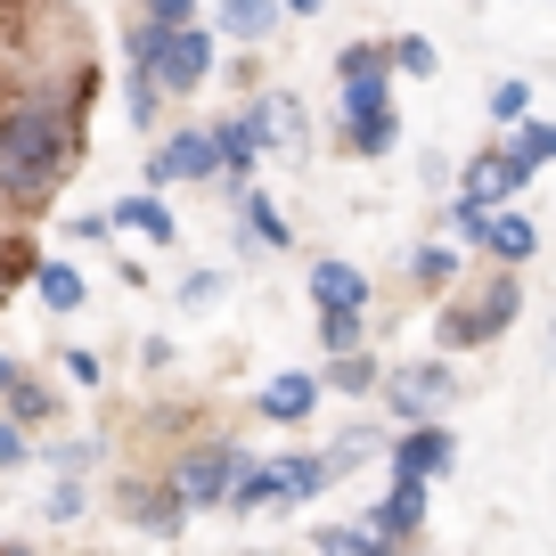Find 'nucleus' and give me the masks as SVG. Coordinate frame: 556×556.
<instances>
[{
    "instance_id": "f257e3e1",
    "label": "nucleus",
    "mask_w": 556,
    "mask_h": 556,
    "mask_svg": "<svg viewBox=\"0 0 556 556\" xmlns=\"http://www.w3.org/2000/svg\"><path fill=\"white\" fill-rule=\"evenodd\" d=\"M90 90H99L90 50L9 83V99H0V213L9 222L41 213L66 189L74 156H83V131H90Z\"/></svg>"
},
{
    "instance_id": "f03ea898",
    "label": "nucleus",
    "mask_w": 556,
    "mask_h": 556,
    "mask_svg": "<svg viewBox=\"0 0 556 556\" xmlns=\"http://www.w3.org/2000/svg\"><path fill=\"white\" fill-rule=\"evenodd\" d=\"M123 58L156 66L164 99H189V90L213 74V25H197V17H189V25H148V17H139L131 41H123Z\"/></svg>"
},
{
    "instance_id": "7ed1b4c3",
    "label": "nucleus",
    "mask_w": 556,
    "mask_h": 556,
    "mask_svg": "<svg viewBox=\"0 0 556 556\" xmlns=\"http://www.w3.org/2000/svg\"><path fill=\"white\" fill-rule=\"evenodd\" d=\"M516 312H523V278L500 270V278H483L475 295L442 303L434 336H442V352H467V344H491V336H507V328H516Z\"/></svg>"
},
{
    "instance_id": "20e7f679",
    "label": "nucleus",
    "mask_w": 556,
    "mask_h": 556,
    "mask_svg": "<svg viewBox=\"0 0 556 556\" xmlns=\"http://www.w3.org/2000/svg\"><path fill=\"white\" fill-rule=\"evenodd\" d=\"M238 475H245V451H238V442H197V451L173 467V491H180L189 507H229Z\"/></svg>"
},
{
    "instance_id": "39448f33",
    "label": "nucleus",
    "mask_w": 556,
    "mask_h": 556,
    "mask_svg": "<svg viewBox=\"0 0 556 556\" xmlns=\"http://www.w3.org/2000/svg\"><path fill=\"white\" fill-rule=\"evenodd\" d=\"M384 401H393V417L401 426H426V417H442L451 409V393H458V377L442 361H417V368H384V384H377Z\"/></svg>"
},
{
    "instance_id": "423d86ee",
    "label": "nucleus",
    "mask_w": 556,
    "mask_h": 556,
    "mask_svg": "<svg viewBox=\"0 0 556 556\" xmlns=\"http://www.w3.org/2000/svg\"><path fill=\"white\" fill-rule=\"evenodd\" d=\"M262 483H270V507H303L312 491L336 483V467H328V451H287L262 467Z\"/></svg>"
},
{
    "instance_id": "0eeeda50",
    "label": "nucleus",
    "mask_w": 556,
    "mask_h": 556,
    "mask_svg": "<svg viewBox=\"0 0 556 556\" xmlns=\"http://www.w3.org/2000/svg\"><path fill=\"white\" fill-rule=\"evenodd\" d=\"M173 180H213V131H173L148 156V189H173Z\"/></svg>"
},
{
    "instance_id": "6e6552de",
    "label": "nucleus",
    "mask_w": 556,
    "mask_h": 556,
    "mask_svg": "<svg viewBox=\"0 0 556 556\" xmlns=\"http://www.w3.org/2000/svg\"><path fill=\"white\" fill-rule=\"evenodd\" d=\"M523 180H532V164H523L516 148H483V156L467 164V180H458V197H483V205H507V197H523Z\"/></svg>"
},
{
    "instance_id": "1a4fd4ad",
    "label": "nucleus",
    "mask_w": 556,
    "mask_h": 556,
    "mask_svg": "<svg viewBox=\"0 0 556 556\" xmlns=\"http://www.w3.org/2000/svg\"><path fill=\"white\" fill-rule=\"evenodd\" d=\"M451 458H458V442H451V426H409V434L393 442V475H417V483H434V475H451Z\"/></svg>"
},
{
    "instance_id": "9d476101",
    "label": "nucleus",
    "mask_w": 556,
    "mask_h": 556,
    "mask_svg": "<svg viewBox=\"0 0 556 556\" xmlns=\"http://www.w3.org/2000/svg\"><path fill=\"white\" fill-rule=\"evenodd\" d=\"M312 303L319 312H368V270H352L344 254H319L312 262Z\"/></svg>"
},
{
    "instance_id": "9b49d317",
    "label": "nucleus",
    "mask_w": 556,
    "mask_h": 556,
    "mask_svg": "<svg viewBox=\"0 0 556 556\" xmlns=\"http://www.w3.org/2000/svg\"><path fill=\"white\" fill-rule=\"evenodd\" d=\"M123 516H131L139 532H156V540H173L180 523H189V500H180L173 483H156V491H148V483H131V491H123Z\"/></svg>"
},
{
    "instance_id": "f8f14e48",
    "label": "nucleus",
    "mask_w": 556,
    "mask_h": 556,
    "mask_svg": "<svg viewBox=\"0 0 556 556\" xmlns=\"http://www.w3.org/2000/svg\"><path fill=\"white\" fill-rule=\"evenodd\" d=\"M368 523H377L393 548H401V540H417V523H426V483H417V475H393V491H384V507Z\"/></svg>"
},
{
    "instance_id": "ddd939ff",
    "label": "nucleus",
    "mask_w": 556,
    "mask_h": 556,
    "mask_svg": "<svg viewBox=\"0 0 556 556\" xmlns=\"http://www.w3.org/2000/svg\"><path fill=\"white\" fill-rule=\"evenodd\" d=\"M115 229H131V238H148V245H173L180 238V222H173V205H164L156 189H139V197H123L115 213H106Z\"/></svg>"
},
{
    "instance_id": "4468645a",
    "label": "nucleus",
    "mask_w": 556,
    "mask_h": 556,
    "mask_svg": "<svg viewBox=\"0 0 556 556\" xmlns=\"http://www.w3.org/2000/svg\"><path fill=\"white\" fill-rule=\"evenodd\" d=\"M278 9H287V0H222V9H213V34H229V41H270V34H278Z\"/></svg>"
},
{
    "instance_id": "2eb2a0df",
    "label": "nucleus",
    "mask_w": 556,
    "mask_h": 556,
    "mask_svg": "<svg viewBox=\"0 0 556 556\" xmlns=\"http://www.w3.org/2000/svg\"><path fill=\"white\" fill-rule=\"evenodd\" d=\"M312 409H319V377H295V368H287V377L262 384V417H278V426H303Z\"/></svg>"
},
{
    "instance_id": "dca6fc26",
    "label": "nucleus",
    "mask_w": 556,
    "mask_h": 556,
    "mask_svg": "<svg viewBox=\"0 0 556 556\" xmlns=\"http://www.w3.org/2000/svg\"><path fill=\"white\" fill-rule=\"evenodd\" d=\"M491 254H500L507 270H523V262L540 254V222L516 213V205H500V213H491Z\"/></svg>"
},
{
    "instance_id": "f3484780",
    "label": "nucleus",
    "mask_w": 556,
    "mask_h": 556,
    "mask_svg": "<svg viewBox=\"0 0 556 556\" xmlns=\"http://www.w3.org/2000/svg\"><path fill=\"white\" fill-rule=\"evenodd\" d=\"M34 295L50 303V312H83V303H90V278L74 270V262H50V254H41V270H34Z\"/></svg>"
},
{
    "instance_id": "a211bd4d",
    "label": "nucleus",
    "mask_w": 556,
    "mask_h": 556,
    "mask_svg": "<svg viewBox=\"0 0 556 556\" xmlns=\"http://www.w3.org/2000/svg\"><path fill=\"white\" fill-rule=\"evenodd\" d=\"M238 213H245V245H295L287 213H278V205H270L262 189H238Z\"/></svg>"
},
{
    "instance_id": "6ab92c4d",
    "label": "nucleus",
    "mask_w": 556,
    "mask_h": 556,
    "mask_svg": "<svg viewBox=\"0 0 556 556\" xmlns=\"http://www.w3.org/2000/svg\"><path fill=\"white\" fill-rule=\"evenodd\" d=\"M34 270H41L34 229H0V303H9V287H17V278H34Z\"/></svg>"
},
{
    "instance_id": "aec40b11",
    "label": "nucleus",
    "mask_w": 556,
    "mask_h": 556,
    "mask_svg": "<svg viewBox=\"0 0 556 556\" xmlns=\"http://www.w3.org/2000/svg\"><path fill=\"white\" fill-rule=\"evenodd\" d=\"M319 556H393V540L377 523H328L319 532Z\"/></svg>"
},
{
    "instance_id": "412c9836",
    "label": "nucleus",
    "mask_w": 556,
    "mask_h": 556,
    "mask_svg": "<svg viewBox=\"0 0 556 556\" xmlns=\"http://www.w3.org/2000/svg\"><path fill=\"white\" fill-rule=\"evenodd\" d=\"M123 115H131L139 131L164 115V83H156V66H139V58H131V83H123Z\"/></svg>"
},
{
    "instance_id": "4be33fe9",
    "label": "nucleus",
    "mask_w": 556,
    "mask_h": 556,
    "mask_svg": "<svg viewBox=\"0 0 556 556\" xmlns=\"http://www.w3.org/2000/svg\"><path fill=\"white\" fill-rule=\"evenodd\" d=\"M409 278L442 295V287H458V254H451V245H417V254H409Z\"/></svg>"
},
{
    "instance_id": "5701e85b",
    "label": "nucleus",
    "mask_w": 556,
    "mask_h": 556,
    "mask_svg": "<svg viewBox=\"0 0 556 556\" xmlns=\"http://www.w3.org/2000/svg\"><path fill=\"white\" fill-rule=\"evenodd\" d=\"M328 384H336V393H377L384 368L368 361V352H344V361H328Z\"/></svg>"
},
{
    "instance_id": "b1692460",
    "label": "nucleus",
    "mask_w": 556,
    "mask_h": 556,
    "mask_svg": "<svg viewBox=\"0 0 556 556\" xmlns=\"http://www.w3.org/2000/svg\"><path fill=\"white\" fill-rule=\"evenodd\" d=\"M491 213H500V205H483V197H458V205H451V238H458V245H491Z\"/></svg>"
},
{
    "instance_id": "393cba45",
    "label": "nucleus",
    "mask_w": 556,
    "mask_h": 556,
    "mask_svg": "<svg viewBox=\"0 0 556 556\" xmlns=\"http://www.w3.org/2000/svg\"><path fill=\"white\" fill-rule=\"evenodd\" d=\"M384 58H393V74H409V83H426V74L442 66L434 58V41H417V34H401V41H384Z\"/></svg>"
},
{
    "instance_id": "a878e982",
    "label": "nucleus",
    "mask_w": 556,
    "mask_h": 556,
    "mask_svg": "<svg viewBox=\"0 0 556 556\" xmlns=\"http://www.w3.org/2000/svg\"><path fill=\"white\" fill-rule=\"evenodd\" d=\"M507 148H516V156L523 164H532V173H540V164H556V123H516V139H507Z\"/></svg>"
},
{
    "instance_id": "bb28decb",
    "label": "nucleus",
    "mask_w": 556,
    "mask_h": 556,
    "mask_svg": "<svg viewBox=\"0 0 556 556\" xmlns=\"http://www.w3.org/2000/svg\"><path fill=\"white\" fill-rule=\"evenodd\" d=\"M491 123H507V131H516V123H532V83H516V74H507V83L491 90Z\"/></svg>"
},
{
    "instance_id": "cd10ccee",
    "label": "nucleus",
    "mask_w": 556,
    "mask_h": 556,
    "mask_svg": "<svg viewBox=\"0 0 556 556\" xmlns=\"http://www.w3.org/2000/svg\"><path fill=\"white\" fill-rule=\"evenodd\" d=\"M319 344H328V361L361 352V312H319Z\"/></svg>"
},
{
    "instance_id": "c85d7f7f",
    "label": "nucleus",
    "mask_w": 556,
    "mask_h": 556,
    "mask_svg": "<svg viewBox=\"0 0 556 556\" xmlns=\"http://www.w3.org/2000/svg\"><path fill=\"white\" fill-rule=\"evenodd\" d=\"M222 295H229V278H222V270H189V278H180V312H213Z\"/></svg>"
},
{
    "instance_id": "c756f323",
    "label": "nucleus",
    "mask_w": 556,
    "mask_h": 556,
    "mask_svg": "<svg viewBox=\"0 0 556 556\" xmlns=\"http://www.w3.org/2000/svg\"><path fill=\"white\" fill-rule=\"evenodd\" d=\"M393 139H401V115L361 123V131H344V148H352V156H393Z\"/></svg>"
},
{
    "instance_id": "7c9ffc66",
    "label": "nucleus",
    "mask_w": 556,
    "mask_h": 556,
    "mask_svg": "<svg viewBox=\"0 0 556 556\" xmlns=\"http://www.w3.org/2000/svg\"><path fill=\"white\" fill-rule=\"evenodd\" d=\"M9 409H17V417H25V426H50V409H58V401H50V384H34V377H17V384H9Z\"/></svg>"
},
{
    "instance_id": "2f4dec72",
    "label": "nucleus",
    "mask_w": 556,
    "mask_h": 556,
    "mask_svg": "<svg viewBox=\"0 0 556 556\" xmlns=\"http://www.w3.org/2000/svg\"><path fill=\"white\" fill-rule=\"evenodd\" d=\"M377 451H384V434H368V426H352V434H344V442H336V451H328V467L344 475V467H361V458H377Z\"/></svg>"
},
{
    "instance_id": "473e14b6",
    "label": "nucleus",
    "mask_w": 556,
    "mask_h": 556,
    "mask_svg": "<svg viewBox=\"0 0 556 556\" xmlns=\"http://www.w3.org/2000/svg\"><path fill=\"white\" fill-rule=\"evenodd\" d=\"M58 368H66V384H83V393L106 377V368H99V352H83V344H74V352H58Z\"/></svg>"
},
{
    "instance_id": "72a5a7b5",
    "label": "nucleus",
    "mask_w": 556,
    "mask_h": 556,
    "mask_svg": "<svg viewBox=\"0 0 556 556\" xmlns=\"http://www.w3.org/2000/svg\"><path fill=\"white\" fill-rule=\"evenodd\" d=\"M74 516H83V483H74V475H66V483L50 491V523H74Z\"/></svg>"
},
{
    "instance_id": "f704fd0d",
    "label": "nucleus",
    "mask_w": 556,
    "mask_h": 556,
    "mask_svg": "<svg viewBox=\"0 0 556 556\" xmlns=\"http://www.w3.org/2000/svg\"><path fill=\"white\" fill-rule=\"evenodd\" d=\"M148 9V25H189L197 17V0H139Z\"/></svg>"
},
{
    "instance_id": "c9c22d12",
    "label": "nucleus",
    "mask_w": 556,
    "mask_h": 556,
    "mask_svg": "<svg viewBox=\"0 0 556 556\" xmlns=\"http://www.w3.org/2000/svg\"><path fill=\"white\" fill-rule=\"evenodd\" d=\"M25 458H34V442H25L17 426H0V467H25Z\"/></svg>"
},
{
    "instance_id": "e433bc0d",
    "label": "nucleus",
    "mask_w": 556,
    "mask_h": 556,
    "mask_svg": "<svg viewBox=\"0 0 556 556\" xmlns=\"http://www.w3.org/2000/svg\"><path fill=\"white\" fill-rule=\"evenodd\" d=\"M17 377H25V368H17V361H9V352H0V393H9V384H17Z\"/></svg>"
},
{
    "instance_id": "4c0bfd02",
    "label": "nucleus",
    "mask_w": 556,
    "mask_h": 556,
    "mask_svg": "<svg viewBox=\"0 0 556 556\" xmlns=\"http://www.w3.org/2000/svg\"><path fill=\"white\" fill-rule=\"evenodd\" d=\"M0 556H34V548H0Z\"/></svg>"
}]
</instances>
